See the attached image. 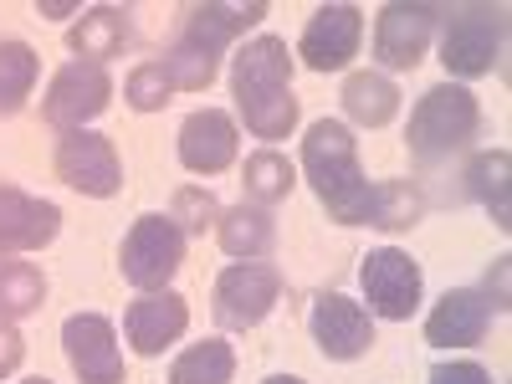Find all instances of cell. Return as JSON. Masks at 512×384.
Masks as SVG:
<instances>
[{
	"instance_id": "6da1fadb",
	"label": "cell",
	"mask_w": 512,
	"mask_h": 384,
	"mask_svg": "<svg viewBox=\"0 0 512 384\" xmlns=\"http://www.w3.org/2000/svg\"><path fill=\"white\" fill-rule=\"evenodd\" d=\"M231 93L236 113L256 139H287L297 128V98H292V52L282 36H256L231 57Z\"/></svg>"
},
{
	"instance_id": "7a4b0ae2",
	"label": "cell",
	"mask_w": 512,
	"mask_h": 384,
	"mask_svg": "<svg viewBox=\"0 0 512 384\" xmlns=\"http://www.w3.org/2000/svg\"><path fill=\"white\" fill-rule=\"evenodd\" d=\"M303 175L313 180V195L328 205L338 226H364L369 210V180L359 164V144L338 118H318L303 139Z\"/></svg>"
},
{
	"instance_id": "3957f363",
	"label": "cell",
	"mask_w": 512,
	"mask_h": 384,
	"mask_svg": "<svg viewBox=\"0 0 512 384\" xmlns=\"http://www.w3.org/2000/svg\"><path fill=\"white\" fill-rule=\"evenodd\" d=\"M477 123H482V103L472 98V88H461V82H436L410 113V134H405L410 154L420 164H436V159L456 154L466 139H472Z\"/></svg>"
},
{
	"instance_id": "277c9868",
	"label": "cell",
	"mask_w": 512,
	"mask_h": 384,
	"mask_svg": "<svg viewBox=\"0 0 512 384\" xmlns=\"http://www.w3.org/2000/svg\"><path fill=\"white\" fill-rule=\"evenodd\" d=\"M180 262H185V236L169 216H139L118 246L123 282L139 292H164L169 277L180 272Z\"/></svg>"
},
{
	"instance_id": "5b68a950",
	"label": "cell",
	"mask_w": 512,
	"mask_h": 384,
	"mask_svg": "<svg viewBox=\"0 0 512 384\" xmlns=\"http://www.w3.org/2000/svg\"><path fill=\"white\" fill-rule=\"evenodd\" d=\"M502 36H507V21L497 6H456L446 16V31H441V62L451 77H487L492 62L502 57Z\"/></svg>"
},
{
	"instance_id": "8992f818",
	"label": "cell",
	"mask_w": 512,
	"mask_h": 384,
	"mask_svg": "<svg viewBox=\"0 0 512 384\" xmlns=\"http://www.w3.org/2000/svg\"><path fill=\"white\" fill-rule=\"evenodd\" d=\"M359 287H364L369 318H390V323H410L420 313V297H425V277L410 262V251H400V246L369 251L359 267Z\"/></svg>"
},
{
	"instance_id": "52a82bcc",
	"label": "cell",
	"mask_w": 512,
	"mask_h": 384,
	"mask_svg": "<svg viewBox=\"0 0 512 384\" xmlns=\"http://www.w3.org/2000/svg\"><path fill=\"white\" fill-rule=\"evenodd\" d=\"M282 297V272L267 267V262H231L221 277H216V323L231 328V333H246L256 328Z\"/></svg>"
},
{
	"instance_id": "ba28073f",
	"label": "cell",
	"mask_w": 512,
	"mask_h": 384,
	"mask_svg": "<svg viewBox=\"0 0 512 384\" xmlns=\"http://www.w3.org/2000/svg\"><path fill=\"white\" fill-rule=\"evenodd\" d=\"M113 103V77L98 62H67L52 82H47V98H41V118L62 134L72 128H88L103 108Z\"/></svg>"
},
{
	"instance_id": "9c48e42d",
	"label": "cell",
	"mask_w": 512,
	"mask_h": 384,
	"mask_svg": "<svg viewBox=\"0 0 512 384\" xmlns=\"http://www.w3.org/2000/svg\"><path fill=\"white\" fill-rule=\"evenodd\" d=\"M57 175H62V185H72L77 195H93V200H108V195L123 190L118 149H113V139L93 134V128H72V134H62Z\"/></svg>"
},
{
	"instance_id": "30bf717a",
	"label": "cell",
	"mask_w": 512,
	"mask_h": 384,
	"mask_svg": "<svg viewBox=\"0 0 512 384\" xmlns=\"http://www.w3.org/2000/svg\"><path fill=\"white\" fill-rule=\"evenodd\" d=\"M436 16H446V11L441 6H405V0L384 6L379 21H374V62L384 72L420 67L425 47H431V36H436Z\"/></svg>"
},
{
	"instance_id": "8fae6325",
	"label": "cell",
	"mask_w": 512,
	"mask_h": 384,
	"mask_svg": "<svg viewBox=\"0 0 512 384\" xmlns=\"http://www.w3.org/2000/svg\"><path fill=\"white\" fill-rule=\"evenodd\" d=\"M308 328H313V344L323 359L333 364H349V359H364L369 344H374V318L364 303H354V297L344 292H323L313 313H308Z\"/></svg>"
},
{
	"instance_id": "7c38bea8",
	"label": "cell",
	"mask_w": 512,
	"mask_h": 384,
	"mask_svg": "<svg viewBox=\"0 0 512 384\" xmlns=\"http://www.w3.org/2000/svg\"><path fill=\"white\" fill-rule=\"evenodd\" d=\"M62 349L82 384H123V349L103 313H72L62 323Z\"/></svg>"
},
{
	"instance_id": "4fadbf2b",
	"label": "cell",
	"mask_w": 512,
	"mask_h": 384,
	"mask_svg": "<svg viewBox=\"0 0 512 384\" xmlns=\"http://www.w3.org/2000/svg\"><path fill=\"white\" fill-rule=\"evenodd\" d=\"M359 41H364V11L359 6H318L313 21L303 26L297 57L313 72H344L359 57Z\"/></svg>"
},
{
	"instance_id": "5bb4252c",
	"label": "cell",
	"mask_w": 512,
	"mask_h": 384,
	"mask_svg": "<svg viewBox=\"0 0 512 384\" xmlns=\"http://www.w3.org/2000/svg\"><path fill=\"white\" fill-rule=\"evenodd\" d=\"M185 328H190V303L180 292H169V287L164 292H139L134 303H128V313H123V338L144 359L164 354Z\"/></svg>"
},
{
	"instance_id": "9a60e30c",
	"label": "cell",
	"mask_w": 512,
	"mask_h": 384,
	"mask_svg": "<svg viewBox=\"0 0 512 384\" xmlns=\"http://www.w3.org/2000/svg\"><path fill=\"white\" fill-rule=\"evenodd\" d=\"M492 303L477 292V287H451L441 303L431 308V318H425V344L436 349H472L487 338L492 328Z\"/></svg>"
},
{
	"instance_id": "2e32d148",
	"label": "cell",
	"mask_w": 512,
	"mask_h": 384,
	"mask_svg": "<svg viewBox=\"0 0 512 384\" xmlns=\"http://www.w3.org/2000/svg\"><path fill=\"white\" fill-rule=\"evenodd\" d=\"M236 118L221 108H200L180 123V164L190 175H221L236 164Z\"/></svg>"
},
{
	"instance_id": "e0dca14e",
	"label": "cell",
	"mask_w": 512,
	"mask_h": 384,
	"mask_svg": "<svg viewBox=\"0 0 512 384\" xmlns=\"http://www.w3.org/2000/svg\"><path fill=\"white\" fill-rule=\"evenodd\" d=\"M62 231V210L52 200H36L16 185H0V256L11 251H41L57 241Z\"/></svg>"
},
{
	"instance_id": "ac0fdd59",
	"label": "cell",
	"mask_w": 512,
	"mask_h": 384,
	"mask_svg": "<svg viewBox=\"0 0 512 384\" xmlns=\"http://www.w3.org/2000/svg\"><path fill=\"white\" fill-rule=\"evenodd\" d=\"M262 16H267L262 0H246V6H195L190 21H185V31H180V41H190V47H200V52H210V57H221L231 41H236L246 26H256Z\"/></svg>"
},
{
	"instance_id": "d6986e66",
	"label": "cell",
	"mask_w": 512,
	"mask_h": 384,
	"mask_svg": "<svg viewBox=\"0 0 512 384\" xmlns=\"http://www.w3.org/2000/svg\"><path fill=\"white\" fill-rule=\"evenodd\" d=\"M216 236H221V246H226V256H236V262H262V256L272 251V241H277V226H272V216L262 205H231V210H221V221H216Z\"/></svg>"
},
{
	"instance_id": "ffe728a7",
	"label": "cell",
	"mask_w": 512,
	"mask_h": 384,
	"mask_svg": "<svg viewBox=\"0 0 512 384\" xmlns=\"http://www.w3.org/2000/svg\"><path fill=\"white\" fill-rule=\"evenodd\" d=\"M466 185H472L477 205L492 216L497 231L512 226V154L507 149H487L472 159V169H466Z\"/></svg>"
},
{
	"instance_id": "44dd1931",
	"label": "cell",
	"mask_w": 512,
	"mask_h": 384,
	"mask_svg": "<svg viewBox=\"0 0 512 384\" xmlns=\"http://www.w3.org/2000/svg\"><path fill=\"white\" fill-rule=\"evenodd\" d=\"M72 52L77 62H108L123 52V41H128V11L123 6H93V11H82V21L72 26Z\"/></svg>"
},
{
	"instance_id": "7402d4cb",
	"label": "cell",
	"mask_w": 512,
	"mask_h": 384,
	"mask_svg": "<svg viewBox=\"0 0 512 384\" xmlns=\"http://www.w3.org/2000/svg\"><path fill=\"white\" fill-rule=\"evenodd\" d=\"M344 113L364 128H384L400 113V88L384 72H354L344 82Z\"/></svg>"
},
{
	"instance_id": "603a6c76",
	"label": "cell",
	"mask_w": 512,
	"mask_h": 384,
	"mask_svg": "<svg viewBox=\"0 0 512 384\" xmlns=\"http://www.w3.org/2000/svg\"><path fill=\"white\" fill-rule=\"evenodd\" d=\"M425 216V195L420 185L410 180H384L369 190V210H364V226H379V231H410L420 226Z\"/></svg>"
},
{
	"instance_id": "cb8c5ba5",
	"label": "cell",
	"mask_w": 512,
	"mask_h": 384,
	"mask_svg": "<svg viewBox=\"0 0 512 384\" xmlns=\"http://www.w3.org/2000/svg\"><path fill=\"white\" fill-rule=\"evenodd\" d=\"M231 374H236V349L226 338H200L169 364V384H231Z\"/></svg>"
},
{
	"instance_id": "d4e9b609",
	"label": "cell",
	"mask_w": 512,
	"mask_h": 384,
	"mask_svg": "<svg viewBox=\"0 0 512 384\" xmlns=\"http://www.w3.org/2000/svg\"><path fill=\"white\" fill-rule=\"evenodd\" d=\"M241 185H246V195H251V205H277V200H287L292 190H297V169H292V159L287 154H277V149H256L251 159H246V169H241Z\"/></svg>"
},
{
	"instance_id": "484cf974",
	"label": "cell",
	"mask_w": 512,
	"mask_h": 384,
	"mask_svg": "<svg viewBox=\"0 0 512 384\" xmlns=\"http://www.w3.org/2000/svg\"><path fill=\"white\" fill-rule=\"evenodd\" d=\"M36 72H41V62L26 41H0V118L26 108V98L36 88Z\"/></svg>"
},
{
	"instance_id": "4316f807",
	"label": "cell",
	"mask_w": 512,
	"mask_h": 384,
	"mask_svg": "<svg viewBox=\"0 0 512 384\" xmlns=\"http://www.w3.org/2000/svg\"><path fill=\"white\" fill-rule=\"evenodd\" d=\"M41 303H47V277L31 262H6V256H0V318L16 323V318L36 313Z\"/></svg>"
},
{
	"instance_id": "83f0119b",
	"label": "cell",
	"mask_w": 512,
	"mask_h": 384,
	"mask_svg": "<svg viewBox=\"0 0 512 384\" xmlns=\"http://www.w3.org/2000/svg\"><path fill=\"white\" fill-rule=\"evenodd\" d=\"M159 67H164V77H169L175 93H205L210 82H216V72H221V57L190 47V41H175V52H169Z\"/></svg>"
},
{
	"instance_id": "f1b7e54d",
	"label": "cell",
	"mask_w": 512,
	"mask_h": 384,
	"mask_svg": "<svg viewBox=\"0 0 512 384\" xmlns=\"http://www.w3.org/2000/svg\"><path fill=\"white\" fill-rule=\"evenodd\" d=\"M169 221L180 226V236H200L205 226L221 221V205L216 195H210L205 185H180L175 190V210H169Z\"/></svg>"
},
{
	"instance_id": "f546056e",
	"label": "cell",
	"mask_w": 512,
	"mask_h": 384,
	"mask_svg": "<svg viewBox=\"0 0 512 384\" xmlns=\"http://www.w3.org/2000/svg\"><path fill=\"white\" fill-rule=\"evenodd\" d=\"M169 77H164V67L159 62H139L134 72H128V82H123V98H128V108L134 113H159L164 103H169Z\"/></svg>"
},
{
	"instance_id": "4dcf8cb0",
	"label": "cell",
	"mask_w": 512,
	"mask_h": 384,
	"mask_svg": "<svg viewBox=\"0 0 512 384\" xmlns=\"http://www.w3.org/2000/svg\"><path fill=\"white\" fill-rule=\"evenodd\" d=\"M431 384H492V374L482 364H472V359H456V364H436Z\"/></svg>"
},
{
	"instance_id": "1f68e13d",
	"label": "cell",
	"mask_w": 512,
	"mask_h": 384,
	"mask_svg": "<svg viewBox=\"0 0 512 384\" xmlns=\"http://www.w3.org/2000/svg\"><path fill=\"white\" fill-rule=\"evenodd\" d=\"M21 359H26V338L16 333V323L0 318V379H11L21 369Z\"/></svg>"
},
{
	"instance_id": "d6a6232c",
	"label": "cell",
	"mask_w": 512,
	"mask_h": 384,
	"mask_svg": "<svg viewBox=\"0 0 512 384\" xmlns=\"http://www.w3.org/2000/svg\"><path fill=\"white\" fill-rule=\"evenodd\" d=\"M507 262H512V256H497V262H492V272H487V292H482V297H487V303H492L497 313L507 308Z\"/></svg>"
},
{
	"instance_id": "836d02e7",
	"label": "cell",
	"mask_w": 512,
	"mask_h": 384,
	"mask_svg": "<svg viewBox=\"0 0 512 384\" xmlns=\"http://www.w3.org/2000/svg\"><path fill=\"white\" fill-rule=\"evenodd\" d=\"M36 11H41V16H72L77 6H72V0H41Z\"/></svg>"
},
{
	"instance_id": "e575fe53",
	"label": "cell",
	"mask_w": 512,
	"mask_h": 384,
	"mask_svg": "<svg viewBox=\"0 0 512 384\" xmlns=\"http://www.w3.org/2000/svg\"><path fill=\"white\" fill-rule=\"evenodd\" d=\"M267 384H303V379H297V374H272Z\"/></svg>"
},
{
	"instance_id": "d590c367",
	"label": "cell",
	"mask_w": 512,
	"mask_h": 384,
	"mask_svg": "<svg viewBox=\"0 0 512 384\" xmlns=\"http://www.w3.org/2000/svg\"><path fill=\"white\" fill-rule=\"evenodd\" d=\"M21 384H52V379H21Z\"/></svg>"
}]
</instances>
